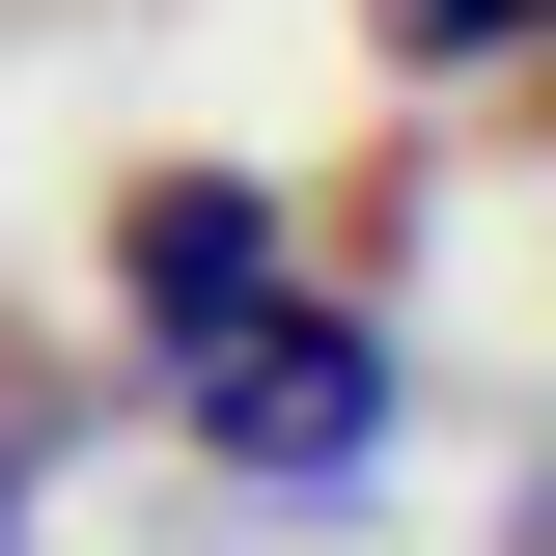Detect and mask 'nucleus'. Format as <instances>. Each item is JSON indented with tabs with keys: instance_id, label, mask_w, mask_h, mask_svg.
<instances>
[{
	"instance_id": "f03ea898",
	"label": "nucleus",
	"mask_w": 556,
	"mask_h": 556,
	"mask_svg": "<svg viewBox=\"0 0 556 556\" xmlns=\"http://www.w3.org/2000/svg\"><path fill=\"white\" fill-rule=\"evenodd\" d=\"M112 306H139V362H195L223 306H278V195L251 167H139L112 195Z\"/></svg>"
},
{
	"instance_id": "7ed1b4c3",
	"label": "nucleus",
	"mask_w": 556,
	"mask_h": 556,
	"mask_svg": "<svg viewBox=\"0 0 556 556\" xmlns=\"http://www.w3.org/2000/svg\"><path fill=\"white\" fill-rule=\"evenodd\" d=\"M362 28H390L417 84H501V56H529V0H362Z\"/></svg>"
},
{
	"instance_id": "f257e3e1",
	"label": "nucleus",
	"mask_w": 556,
	"mask_h": 556,
	"mask_svg": "<svg viewBox=\"0 0 556 556\" xmlns=\"http://www.w3.org/2000/svg\"><path fill=\"white\" fill-rule=\"evenodd\" d=\"M167 417H195L223 473H362V445H390V334H362V306H223V334L167 362Z\"/></svg>"
},
{
	"instance_id": "20e7f679",
	"label": "nucleus",
	"mask_w": 556,
	"mask_h": 556,
	"mask_svg": "<svg viewBox=\"0 0 556 556\" xmlns=\"http://www.w3.org/2000/svg\"><path fill=\"white\" fill-rule=\"evenodd\" d=\"M56 445H84L56 390H0V556H28V501H56Z\"/></svg>"
}]
</instances>
